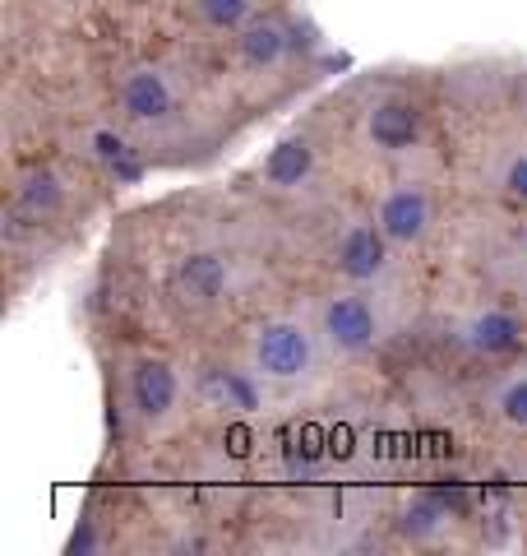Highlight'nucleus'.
I'll return each mask as SVG.
<instances>
[{"label": "nucleus", "instance_id": "1", "mask_svg": "<svg viewBox=\"0 0 527 556\" xmlns=\"http://www.w3.org/2000/svg\"><path fill=\"white\" fill-rule=\"evenodd\" d=\"M250 357H255L259 376H269V380H301L310 371V362H314V343H310V334L296 320H273V325H264L255 334Z\"/></svg>", "mask_w": 527, "mask_h": 556}, {"label": "nucleus", "instance_id": "2", "mask_svg": "<svg viewBox=\"0 0 527 556\" xmlns=\"http://www.w3.org/2000/svg\"><path fill=\"white\" fill-rule=\"evenodd\" d=\"M320 325H324V339L333 353L343 357H357L365 348H375L380 339V316L375 306L357 298V292H338V298H329L324 311H320Z\"/></svg>", "mask_w": 527, "mask_h": 556}, {"label": "nucleus", "instance_id": "3", "mask_svg": "<svg viewBox=\"0 0 527 556\" xmlns=\"http://www.w3.org/2000/svg\"><path fill=\"white\" fill-rule=\"evenodd\" d=\"M389 247L394 241L380 232V223H351L338 237V247H333V265L351 283H375L389 269Z\"/></svg>", "mask_w": 527, "mask_h": 556}, {"label": "nucleus", "instance_id": "4", "mask_svg": "<svg viewBox=\"0 0 527 556\" xmlns=\"http://www.w3.org/2000/svg\"><path fill=\"white\" fill-rule=\"evenodd\" d=\"M375 223L394 247H412V241H421L430 228V195L421 186H394L389 195L380 200Z\"/></svg>", "mask_w": 527, "mask_h": 556}, {"label": "nucleus", "instance_id": "5", "mask_svg": "<svg viewBox=\"0 0 527 556\" xmlns=\"http://www.w3.org/2000/svg\"><path fill=\"white\" fill-rule=\"evenodd\" d=\"M120 108H126L130 121L163 126V121H171V112H176V93H171L163 70L139 65V70H130V75L120 79Z\"/></svg>", "mask_w": 527, "mask_h": 556}, {"label": "nucleus", "instance_id": "6", "mask_svg": "<svg viewBox=\"0 0 527 556\" xmlns=\"http://www.w3.org/2000/svg\"><path fill=\"white\" fill-rule=\"evenodd\" d=\"M176 399H181V386H176V371L167 367V362L139 357L134 371H130V404H134V413L144 417V422H157V417H167L176 408Z\"/></svg>", "mask_w": 527, "mask_h": 556}, {"label": "nucleus", "instance_id": "7", "mask_svg": "<svg viewBox=\"0 0 527 556\" xmlns=\"http://www.w3.org/2000/svg\"><path fill=\"white\" fill-rule=\"evenodd\" d=\"M365 135H371L375 149H389V153H402L412 149L421 139V112L416 102L408 98H380L371 116H365Z\"/></svg>", "mask_w": 527, "mask_h": 556}, {"label": "nucleus", "instance_id": "8", "mask_svg": "<svg viewBox=\"0 0 527 556\" xmlns=\"http://www.w3.org/2000/svg\"><path fill=\"white\" fill-rule=\"evenodd\" d=\"M467 343L477 348L481 357H509L523 343V325L509 311H481V316L467 320Z\"/></svg>", "mask_w": 527, "mask_h": 556}, {"label": "nucleus", "instance_id": "9", "mask_svg": "<svg viewBox=\"0 0 527 556\" xmlns=\"http://www.w3.org/2000/svg\"><path fill=\"white\" fill-rule=\"evenodd\" d=\"M310 167H314V149L306 139H283V144L269 153V163H264V177H269V186H278V190H292L310 177Z\"/></svg>", "mask_w": 527, "mask_h": 556}, {"label": "nucleus", "instance_id": "10", "mask_svg": "<svg viewBox=\"0 0 527 556\" xmlns=\"http://www.w3.org/2000/svg\"><path fill=\"white\" fill-rule=\"evenodd\" d=\"M241 61L245 65H255V70H269L283 61V51H287V33L283 24H273V20H255V24H245L241 28Z\"/></svg>", "mask_w": 527, "mask_h": 556}, {"label": "nucleus", "instance_id": "11", "mask_svg": "<svg viewBox=\"0 0 527 556\" xmlns=\"http://www.w3.org/2000/svg\"><path fill=\"white\" fill-rule=\"evenodd\" d=\"M181 283L190 288V298L214 302V298H222V288H227V269H222L218 255H195V260H185L181 265Z\"/></svg>", "mask_w": 527, "mask_h": 556}, {"label": "nucleus", "instance_id": "12", "mask_svg": "<svg viewBox=\"0 0 527 556\" xmlns=\"http://www.w3.org/2000/svg\"><path fill=\"white\" fill-rule=\"evenodd\" d=\"M195 10H200V20L208 28H245L250 24V10H255V0H195Z\"/></svg>", "mask_w": 527, "mask_h": 556}, {"label": "nucleus", "instance_id": "13", "mask_svg": "<svg viewBox=\"0 0 527 556\" xmlns=\"http://www.w3.org/2000/svg\"><path fill=\"white\" fill-rule=\"evenodd\" d=\"M20 200H24V208H33V214H56L65 195H61V186H56L51 172H33V177L24 181V190H20Z\"/></svg>", "mask_w": 527, "mask_h": 556}, {"label": "nucleus", "instance_id": "14", "mask_svg": "<svg viewBox=\"0 0 527 556\" xmlns=\"http://www.w3.org/2000/svg\"><path fill=\"white\" fill-rule=\"evenodd\" d=\"M500 417L514 431H527V376H514L509 386L500 390Z\"/></svg>", "mask_w": 527, "mask_h": 556}, {"label": "nucleus", "instance_id": "15", "mask_svg": "<svg viewBox=\"0 0 527 556\" xmlns=\"http://www.w3.org/2000/svg\"><path fill=\"white\" fill-rule=\"evenodd\" d=\"M504 190H509L514 200H523V204H527V149L509 159V167H504Z\"/></svg>", "mask_w": 527, "mask_h": 556}]
</instances>
